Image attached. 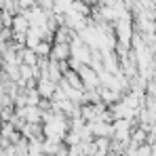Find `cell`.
Returning <instances> with one entry per match:
<instances>
[{"instance_id": "7a4b0ae2", "label": "cell", "mask_w": 156, "mask_h": 156, "mask_svg": "<svg viewBox=\"0 0 156 156\" xmlns=\"http://www.w3.org/2000/svg\"><path fill=\"white\" fill-rule=\"evenodd\" d=\"M70 55H72V51L68 49V44L61 42V44L55 47V57H57V59H66V57H70Z\"/></svg>"}, {"instance_id": "6da1fadb", "label": "cell", "mask_w": 156, "mask_h": 156, "mask_svg": "<svg viewBox=\"0 0 156 156\" xmlns=\"http://www.w3.org/2000/svg\"><path fill=\"white\" fill-rule=\"evenodd\" d=\"M40 93L42 95H47V97H51L53 93H55V82H53L51 78H44V80H40Z\"/></svg>"}]
</instances>
